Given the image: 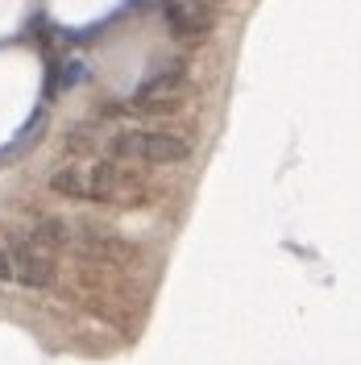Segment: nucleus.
<instances>
[{"instance_id": "obj_1", "label": "nucleus", "mask_w": 361, "mask_h": 365, "mask_svg": "<svg viewBox=\"0 0 361 365\" xmlns=\"http://www.w3.org/2000/svg\"><path fill=\"white\" fill-rule=\"evenodd\" d=\"M50 191L88 204H146L154 187L125 162H71L50 175Z\"/></svg>"}, {"instance_id": "obj_2", "label": "nucleus", "mask_w": 361, "mask_h": 365, "mask_svg": "<svg viewBox=\"0 0 361 365\" xmlns=\"http://www.w3.org/2000/svg\"><path fill=\"white\" fill-rule=\"evenodd\" d=\"M104 150L113 162H146V166H179L191 158V145L162 129H121L108 137Z\"/></svg>"}, {"instance_id": "obj_3", "label": "nucleus", "mask_w": 361, "mask_h": 365, "mask_svg": "<svg viewBox=\"0 0 361 365\" xmlns=\"http://www.w3.org/2000/svg\"><path fill=\"white\" fill-rule=\"evenodd\" d=\"M0 282H13V287H25V291H46L59 282V266L54 257L38 245H0Z\"/></svg>"}, {"instance_id": "obj_4", "label": "nucleus", "mask_w": 361, "mask_h": 365, "mask_svg": "<svg viewBox=\"0 0 361 365\" xmlns=\"http://www.w3.org/2000/svg\"><path fill=\"white\" fill-rule=\"evenodd\" d=\"M166 29L183 38V42H191V38H203L208 29H212V13H208V4L203 0H166Z\"/></svg>"}, {"instance_id": "obj_5", "label": "nucleus", "mask_w": 361, "mask_h": 365, "mask_svg": "<svg viewBox=\"0 0 361 365\" xmlns=\"http://www.w3.org/2000/svg\"><path fill=\"white\" fill-rule=\"evenodd\" d=\"M29 245H38V250L54 253V250H71V241H75V220H63V216H42L38 225L29 228V237H25Z\"/></svg>"}]
</instances>
